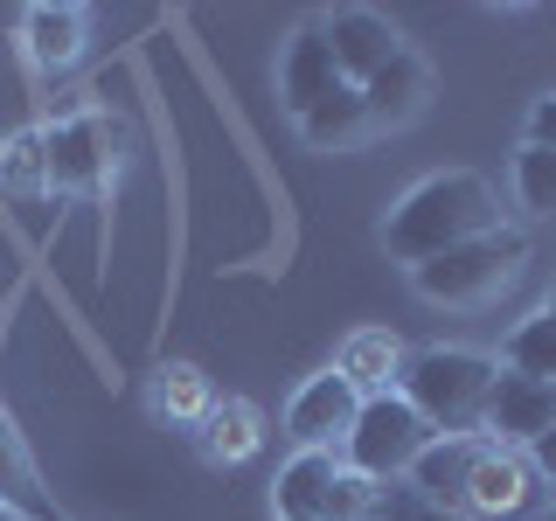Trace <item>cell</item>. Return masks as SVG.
Here are the masks:
<instances>
[{
    "mask_svg": "<svg viewBox=\"0 0 556 521\" xmlns=\"http://www.w3.org/2000/svg\"><path fill=\"white\" fill-rule=\"evenodd\" d=\"M486 230H501L494 188H486L480 174H431V181H417L410 195L390 208L382 243H390L404 265H425V257L452 251V243H473Z\"/></svg>",
    "mask_w": 556,
    "mask_h": 521,
    "instance_id": "cell-1",
    "label": "cell"
},
{
    "mask_svg": "<svg viewBox=\"0 0 556 521\" xmlns=\"http://www.w3.org/2000/svg\"><path fill=\"white\" fill-rule=\"evenodd\" d=\"M494 361L473 355V347H425V355L404 361L396 376V396L425 417L439 439H473L486 424V390H494Z\"/></svg>",
    "mask_w": 556,
    "mask_h": 521,
    "instance_id": "cell-2",
    "label": "cell"
},
{
    "mask_svg": "<svg viewBox=\"0 0 556 521\" xmlns=\"http://www.w3.org/2000/svg\"><path fill=\"white\" fill-rule=\"evenodd\" d=\"M521 257H529V237H521V230H486L473 243H452V251L410 265V285L425 292L431 306H473V300H486V292L508 285Z\"/></svg>",
    "mask_w": 556,
    "mask_h": 521,
    "instance_id": "cell-3",
    "label": "cell"
},
{
    "mask_svg": "<svg viewBox=\"0 0 556 521\" xmlns=\"http://www.w3.org/2000/svg\"><path fill=\"white\" fill-rule=\"evenodd\" d=\"M431 439H439V431L425 424V417H417L404 396H362V410H355V431H348V473H362L369 486H390V480H404L410 466H417V452H425Z\"/></svg>",
    "mask_w": 556,
    "mask_h": 521,
    "instance_id": "cell-4",
    "label": "cell"
},
{
    "mask_svg": "<svg viewBox=\"0 0 556 521\" xmlns=\"http://www.w3.org/2000/svg\"><path fill=\"white\" fill-rule=\"evenodd\" d=\"M42 167H49V195H98L118 174V126L104 112L49 118L42 126Z\"/></svg>",
    "mask_w": 556,
    "mask_h": 521,
    "instance_id": "cell-5",
    "label": "cell"
},
{
    "mask_svg": "<svg viewBox=\"0 0 556 521\" xmlns=\"http://www.w3.org/2000/svg\"><path fill=\"white\" fill-rule=\"evenodd\" d=\"M376 486L362 473H348L334 452H300L278 473V514L286 521H369Z\"/></svg>",
    "mask_w": 556,
    "mask_h": 521,
    "instance_id": "cell-6",
    "label": "cell"
},
{
    "mask_svg": "<svg viewBox=\"0 0 556 521\" xmlns=\"http://www.w3.org/2000/svg\"><path fill=\"white\" fill-rule=\"evenodd\" d=\"M535 500H543V480H535L529 452L486 439L480 445V466H473V486H466V514H480V521H521Z\"/></svg>",
    "mask_w": 556,
    "mask_h": 521,
    "instance_id": "cell-7",
    "label": "cell"
},
{
    "mask_svg": "<svg viewBox=\"0 0 556 521\" xmlns=\"http://www.w3.org/2000/svg\"><path fill=\"white\" fill-rule=\"evenodd\" d=\"M327 35V49H334V69H341V84H369L390 56H404V35H396L390 14H376V8H334L320 22Z\"/></svg>",
    "mask_w": 556,
    "mask_h": 521,
    "instance_id": "cell-8",
    "label": "cell"
},
{
    "mask_svg": "<svg viewBox=\"0 0 556 521\" xmlns=\"http://www.w3.org/2000/svg\"><path fill=\"white\" fill-rule=\"evenodd\" d=\"M355 410H362L355 382L320 369L313 382H300V396H292V410H286V431H292L300 452H334L348 431H355Z\"/></svg>",
    "mask_w": 556,
    "mask_h": 521,
    "instance_id": "cell-9",
    "label": "cell"
},
{
    "mask_svg": "<svg viewBox=\"0 0 556 521\" xmlns=\"http://www.w3.org/2000/svg\"><path fill=\"white\" fill-rule=\"evenodd\" d=\"M486 431H494V445H535L543 431H556V382L501 369L486 390Z\"/></svg>",
    "mask_w": 556,
    "mask_h": 521,
    "instance_id": "cell-10",
    "label": "cell"
},
{
    "mask_svg": "<svg viewBox=\"0 0 556 521\" xmlns=\"http://www.w3.org/2000/svg\"><path fill=\"white\" fill-rule=\"evenodd\" d=\"M84 42H91V14L70 8V0H42V8L22 14V49L42 77H63V69L84 56Z\"/></svg>",
    "mask_w": 556,
    "mask_h": 521,
    "instance_id": "cell-11",
    "label": "cell"
},
{
    "mask_svg": "<svg viewBox=\"0 0 556 521\" xmlns=\"http://www.w3.org/2000/svg\"><path fill=\"white\" fill-rule=\"evenodd\" d=\"M480 445L486 439H431L410 466V494L431 500V508H445V514H459L466 486H473V466H480Z\"/></svg>",
    "mask_w": 556,
    "mask_h": 521,
    "instance_id": "cell-12",
    "label": "cell"
},
{
    "mask_svg": "<svg viewBox=\"0 0 556 521\" xmlns=\"http://www.w3.org/2000/svg\"><path fill=\"white\" fill-rule=\"evenodd\" d=\"M334 84H341L334 49H327L320 22H313V28H300V35L286 42V63H278V91H286V112H292V118H306L313 104L334 91Z\"/></svg>",
    "mask_w": 556,
    "mask_h": 521,
    "instance_id": "cell-13",
    "label": "cell"
},
{
    "mask_svg": "<svg viewBox=\"0 0 556 521\" xmlns=\"http://www.w3.org/2000/svg\"><path fill=\"white\" fill-rule=\"evenodd\" d=\"M425 98H431V69L410 56H390L376 69L369 84H362V104H369V126H404V118L425 112Z\"/></svg>",
    "mask_w": 556,
    "mask_h": 521,
    "instance_id": "cell-14",
    "label": "cell"
},
{
    "mask_svg": "<svg viewBox=\"0 0 556 521\" xmlns=\"http://www.w3.org/2000/svg\"><path fill=\"white\" fill-rule=\"evenodd\" d=\"M334 376L355 382V396H390L396 376H404V347H396L390 327H355L334 355Z\"/></svg>",
    "mask_w": 556,
    "mask_h": 521,
    "instance_id": "cell-15",
    "label": "cell"
},
{
    "mask_svg": "<svg viewBox=\"0 0 556 521\" xmlns=\"http://www.w3.org/2000/svg\"><path fill=\"white\" fill-rule=\"evenodd\" d=\"M257 445H265V417H257V404H243V396H216L208 417H202V452L223 459V466H237V459H251Z\"/></svg>",
    "mask_w": 556,
    "mask_h": 521,
    "instance_id": "cell-16",
    "label": "cell"
},
{
    "mask_svg": "<svg viewBox=\"0 0 556 521\" xmlns=\"http://www.w3.org/2000/svg\"><path fill=\"white\" fill-rule=\"evenodd\" d=\"M0 508H14L22 521H56L42 480H35V466H28V452H22V439H14V424H8V410H0Z\"/></svg>",
    "mask_w": 556,
    "mask_h": 521,
    "instance_id": "cell-17",
    "label": "cell"
},
{
    "mask_svg": "<svg viewBox=\"0 0 556 521\" xmlns=\"http://www.w3.org/2000/svg\"><path fill=\"white\" fill-rule=\"evenodd\" d=\"M300 132L313 139V147H348V139L369 132V104H362L355 84H334V91H327V98L300 118Z\"/></svg>",
    "mask_w": 556,
    "mask_h": 521,
    "instance_id": "cell-18",
    "label": "cell"
},
{
    "mask_svg": "<svg viewBox=\"0 0 556 521\" xmlns=\"http://www.w3.org/2000/svg\"><path fill=\"white\" fill-rule=\"evenodd\" d=\"M147 404L161 410V417H181V424H202L208 417V376L195 369V361H167L161 376H153V390H147Z\"/></svg>",
    "mask_w": 556,
    "mask_h": 521,
    "instance_id": "cell-19",
    "label": "cell"
},
{
    "mask_svg": "<svg viewBox=\"0 0 556 521\" xmlns=\"http://www.w3.org/2000/svg\"><path fill=\"white\" fill-rule=\"evenodd\" d=\"M0 195H14V202H35V195H49L42 132H14L8 147H0Z\"/></svg>",
    "mask_w": 556,
    "mask_h": 521,
    "instance_id": "cell-20",
    "label": "cell"
},
{
    "mask_svg": "<svg viewBox=\"0 0 556 521\" xmlns=\"http://www.w3.org/2000/svg\"><path fill=\"white\" fill-rule=\"evenodd\" d=\"M508 369L535 376V382H556V320L549 313H535V320H521L508 334Z\"/></svg>",
    "mask_w": 556,
    "mask_h": 521,
    "instance_id": "cell-21",
    "label": "cell"
},
{
    "mask_svg": "<svg viewBox=\"0 0 556 521\" xmlns=\"http://www.w3.org/2000/svg\"><path fill=\"white\" fill-rule=\"evenodd\" d=\"M515 195L535 216H556V153L549 147H521L515 153Z\"/></svg>",
    "mask_w": 556,
    "mask_h": 521,
    "instance_id": "cell-22",
    "label": "cell"
},
{
    "mask_svg": "<svg viewBox=\"0 0 556 521\" xmlns=\"http://www.w3.org/2000/svg\"><path fill=\"white\" fill-rule=\"evenodd\" d=\"M369 521H466V514H445V508H431V500H417L410 486H376V500H369Z\"/></svg>",
    "mask_w": 556,
    "mask_h": 521,
    "instance_id": "cell-23",
    "label": "cell"
},
{
    "mask_svg": "<svg viewBox=\"0 0 556 521\" xmlns=\"http://www.w3.org/2000/svg\"><path fill=\"white\" fill-rule=\"evenodd\" d=\"M529 147H549V153H556V91L535 98V112H529Z\"/></svg>",
    "mask_w": 556,
    "mask_h": 521,
    "instance_id": "cell-24",
    "label": "cell"
},
{
    "mask_svg": "<svg viewBox=\"0 0 556 521\" xmlns=\"http://www.w3.org/2000/svg\"><path fill=\"white\" fill-rule=\"evenodd\" d=\"M529 466H535V480H549V486H556V431H543V439L529 445Z\"/></svg>",
    "mask_w": 556,
    "mask_h": 521,
    "instance_id": "cell-25",
    "label": "cell"
},
{
    "mask_svg": "<svg viewBox=\"0 0 556 521\" xmlns=\"http://www.w3.org/2000/svg\"><path fill=\"white\" fill-rule=\"evenodd\" d=\"M0 521H22V514H14V508H0Z\"/></svg>",
    "mask_w": 556,
    "mask_h": 521,
    "instance_id": "cell-26",
    "label": "cell"
},
{
    "mask_svg": "<svg viewBox=\"0 0 556 521\" xmlns=\"http://www.w3.org/2000/svg\"><path fill=\"white\" fill-rule=\"evenodd\" d=\"M543 313H549V320H556V292H549V306H543Z\"/></svg>",
    "mask_w": 556,
    "mask_h": 521,
    "instance_id": "cell-27",
    "label": "cell"
}]
</instances>
